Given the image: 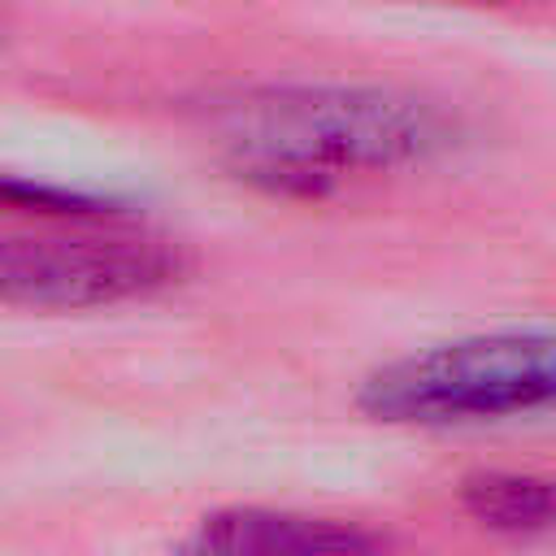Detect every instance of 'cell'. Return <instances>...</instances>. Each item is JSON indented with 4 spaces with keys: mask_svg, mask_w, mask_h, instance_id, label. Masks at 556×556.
<instances>
[{
    "mask_svg": "<svg viewBox=\"0 0 556 556\" xmlns=\"http://www.w3.org/2000/svg\"><path fill=\"white\" fill-rule=\"evenodd\" d=\"M460 508L495 534H513V539L543 534V530H556V478L482 469L460 482Z\"/></svg>",
    "mask_w": 556,
    "mask_h": 556,
    "instance_id": "cell-5",
    "label": "cell"
},
{
    "mask_svg": "<svg viewBox=\"0 0 556 556\" xmlns=\"http://www.w3.org/2000/svg\"><path fill=\"white\" fill-rule=\"evenodd\" d=\"M182 556H378V543L330 517L278 508H217L191 526Z\"/></svg>",
    "mask_w": 556,
    "mask_h": 556,
    "instance_id": "cell-4",
    "label": "cell"
},
{
    "mask_svg": "<svg viewBox=\"0 0 556 556\" xmlns=\"http://www.w3.org/2000/svg\"><path fill=\"white\" fill-rule=\"evenodd\" d=\"M4 200L13 204V208H22V204H30L35 213H52V217H70V222H113V217H122V208H117V200H100V195H87V191H65V187H35V182H17V178H9L4 182Z\"/></svg>",
    "mask_w": 556,
    "mask_h": 556,
    "instance_id": "cell-6",
    "label": "cell"
},
{
    "mask_svg": "<svg viewBox=\"0 0 556 556\" xmlns=\"http://www.w3.org/2000/svg\"><path fill=\"white\" fill-rule=\"evenodd\" d=\"M83 226L65 235H9L0 248L4 304L39 313L109 308L156 295L187 274V256L156 235Z\"/></svg>",
    "mask_w": 556,
    "mask_h": 556,
    "instance_id": "cell-3",
    "label": "cell"
},
{
    "mask_svg": "<svg viewBox=\"0 0 556 556\" xmlns=\"http://www.w3.org/2000/svg\"><path fill=\"white\" fill-rule=\"evenodd\" d=\"M217 126L239 178L282 195H321L352 169L426 165L460 143V122L443 104L352 83L252 87L222 100Z\"/></svg>",
    "mask_w": 556,
    "mask_h": 556,
    "instance_id": "cell-1",
    "label": "cell"
},
{
    "mask_svg": "<svg viewBox=\"0 0 556 556\" xmlns=\"http://www.w3.org/2000/svg\"><path fill=\"white\" fill-rule=\"evenodd\" d=\"M356 408L387 426L491 421L556 408V330H491L374 369Z\"/></svg>",
    "mask_w": 556,
    "mask_h": 556,
    "instance_id": "cell-2",
    "label": "cell"
}]
</instances>
